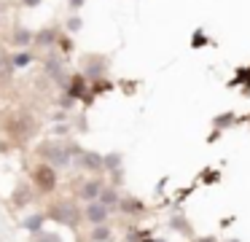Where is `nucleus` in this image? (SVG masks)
Instances as JSON below:
<instances>
[{
  "instance_id": "nucleus-1",
  "label": "nucleus",
  "mask_w": 250,
  "mask_h": 242,
  "mask_svg": "<svg viewBox=\"0 0 250 242\" xmlns=\"http://www.w3.org/2000/svg\"><path fill=\"white\" fill-rule=\"evenodd\" d=\"M83 145L78 143V140H60V137H49V140H41L38 148H35V154H38L41 161H46V164H51L54 170H70L73 159H76L78 154H81Z\"/></svg>"
},
{
  "instance_id": "nucleus-2",
  "label": "nucleus",
  "mask_w": 250,
  "mask_h": 242,
  "mask_svg": "<svg viewBox=\"0 0 250 242\" xmlns=\"http://www.w3.org/2000/svg\"><path fill=\"white\" fill-rule=\"evenodd\" d=\"M46 220H51V223H60L65 226V229H81L83 223V215H81V204L76 202V199H54V202L46 204L43 210Z\"/></svg>"
},
{
  "instance_id": "nucleus-3",
  "label": "nucleus",
  "mask_w": 250,
  "mask_h": 242,
  "mask_svg": "<svg viewBox=\"0 0 250 242\" xmlns=\"http://www.w3.org/2000/svg\"><path fill=\"white\" fill-rule=\"evenodd\" d=\"M38 132H41V121L27 110L14 113V116L6 121V134L11 137V143L24 145V143H30V140L38 137Z\"/></svg>"
},
{
  "instance_id": "nucleus-4",
  "label": "nucleus",
  "mask_w": 250,
  "mask_h": 242,
  "mask_svg": "<svg viewBox=\"0 0 250 242\" xmlns=\"http://www.w3.org/2000/svg\"><path fill=\"white\" fill-rule=\"evenodd\" d=\"M30 186L43 197H51L60 186V170L38 159V164H33V170H30Z\"/></svg>"
},
{
  "instance_id": "nucleus-5",
  "label": "nucleus",
  "mask_w": 250,
  "mask_h": 242,
  "mask_svg": "<svg viewBox=\"0 0 250 242\" xmlns=\"http://www.w3.org/2000/svg\"><path fill=\"white\" fill-rule=\"evenodd\" d=\"M108 57L105 54H83L81 57V67H78V73L83 75L86 81H97V78H105L108 75Z\"/></svg>"
},
{
  "instance_id": "nucleus-6",
  "label": "nucleus",
  "mask_w": 250,
  "mask_h": 242,
  "mask_svg": "<svg viewBox=\"0 0 250 242\" xmlns=\"http://www.w3.org/2000/svg\"><path fill=\"white\" fill-rule=\"evenodd\" d=\"M43 73L49 75V81H54L57 86H65V81H67V62H65V54H57V51H51L49 48V54H46L43 59Z\"/></svg>"
},
{
  "instance_id": "nucleus-7",
  "label": "nucleus",
  "mask_w": 250,
  "mask_h": 242,
  "mask_svg": "<svg viewBox=\"0 0 250 242\" xmlns=\"http://www.w3.org/2000/svg\"><path fill=\"white\" fill-rule=\"evenodd\" d=\"M70 167L86 172V175H103V172H105V167H103V154H100V151H89V148H81V154L73 159Z\"/></svg>"
},
{
  "instance_id": "nucleus-8",
  "label": "nucleus",
  "mask_w": 250,
  "mask_h": 242,
  "mask_svg": "<svg viewBox=\"0 0 250 242\" xmlns=\"http://www.w3.org/2000/svg\"><path fill=\"white\" fill-rule=\"evenodd\" d=\"M116 213H121V215H126V218L137 220V218H143V215H148V207H146V202H143L140 197L121 191V199H119V207H116Z\"/></svg>"
},
{
  "instance_id": "nucleus-9",
  "label": "nucleus",
  "mask_w": 250,
  "mask_h": 242,
  "mask_svg": "<svg viewBox=\"0 0 250 242\" xmlns=\"http://www.w3.org/2000/svg\"><path fill=\"white\" fill-rule=\"evenodd\" d=\"M81 215H83V220H86L89 226H94V223H108L110 220V210L105 207L103 202H97V199H92V202H83V207H81Z\"/></svg>"
},
{
  "instance_id": "nucleus-10",
  "label": "nucleus",
  "mask_w": 250,
  "mask_h": 242,
  "mask_svg": "<svg viewBox=\"0 0 250 242\" xmlns=\"http://www.w3.org/2000/svg\"><path fill=\"white\" fill-rule=\"evenodd\" d=\"M35 202V191L30 183H17V188L11 191V197H8V204H11L14 210H27L30 204Z\"/></svg>"
},
{
  "instance_id": "nucleus-11",
  "label": "nucleus",
  "mask_w": 250,
  "mask_h": 242,
  "mask_svg": "<svg viewBox=\"0 0 250 242\" xmlns=\"http://www.w3.org/2000/svg\"><path fill=\"white\" fill-rule=\"evenodd\" d=\"M103 186H105L103 175H89L86 180L78 183L76 197L81 199V202H92V199H97V197H100V188H103Z\"/></svg>"
},
{
  "instance_id": "nucleus-12",
  "label": "nucleus",
  "mask_w": 250,
  "mask_h": 242,
  "mask_svg": "<svg viewBox=\"0 0 250 242\" xmlns=\"http://www.w3.org/2000/svg\"><path fill=\"white\" fill-rule=\"evenodd\" d=\"M57 38H60V27H57V24L43 27V30L33 32V46L41 48V51H49V48L57 46Z\"/></svg>"
},
{
  "instance_id": "nucleus-13",
  "label": "nucleus",
  "mask_w": 250,
  "mask_h": 242,
  "mask_svg": "<svg viewBox=\"0 0 250 242\" xmlns=\"http://www.w3.org/2000/svg\"><path fill=\"white\" fill-rule=\"evenodd\" d=\"M86 89H89V81L83 78V75L78 73V70H76V73H70V75H67L65 86H62V91H65L67 97H73V100H78V97H81Z\"/></svg>"
},
{
  "instance_id": "nucleus-14",
  "label": "nucleus",
  "mask_w": 250,
  "mask_h": 242,
  "mask_svg": "<svg viewBox=\"0 0 250 242\" xmlns=\"http://www.w3.org/2000/svg\"><path fill=\"white\" fill-rule=\"evenodd\" d=\"M119 199H121V188H119V186H113V183H105V186L100 188L97 202H103L105 207L110 210V213H116V207H119Z\"/></svg>"
},
{
  "instance_id": "nucleus-15",
  "label": "nucleus",
  "mask_w": 250,
  "mask_h": 242,
  "mask_svg": "<svg viewBox=\"0 0 250 242\" xmlns=\"http://www.w3.org/2000/svg\"><path fill=\"white\" fill-rule=\"evenodd\" d=\"M167 226H169L172 231H178L180 237H186V240H191V237H194V226L188 223V218H186L183 213H175L172 218L167 220Z\"/></svg>"
},
{
  "instance_id": "nucleus-16",
  "label": "nucleus",
  "mask_w": 250,
  "mask_h": 242,
  "mask_svg": "<svg viewBox=\"0 0 250 242\" xmlns=\"http://www.w3.org/2000/svg\"><path fill=\"white\" fill-rule=\"evenodd\" d=\"M35 59H38V57H35L33 48H17V54H11V57H8V62H11L14 70H22V67H30Z\"/></svg>"
},
{
  "instance_id": "nucleus-17",
  "label": "nucleus",
  "mask_w": 250,
  "mask_h": 242,
  "mask_svg": "<svg viewBox=\"0 0 250 242\" xmlns=\"http://www.w3.org/2000/svg\"><path fill=\"white\" fill-rule=\"evenodd\" d=\"M89 242H113V226L110 223H94L89 226Z\"/></svg>"
},
{
  "instance_id": "nucleus-18",
  "label": "nucleus",
  "mask_w": 250,
  "mask_h": 242,
  "mask_svg": "<svg viewBox=\"0 0 250 242\" xmlns=\"http://www.w3.org/2000/svg\"><path fill=\"white\" fill-rule=\"evenodd\" d=\"M33 32L35 30L19 24L17 30L11 32V38H8V41H11V46H17V48H30V46H33Z\"/></svg>"
},
{
  "instance_id": "nucleus-19",
  "label": "nucleus",
  "mask_w": 250,
  "mask_h": 242,
  "mask_svg": "<svg viewBox=\"0 0 250 242\" xmlns=\"http://www.w3.org/2000/svg\"><path fill=\"white\" fill-rule=\"evenodd\" d=\"M22 229L27 231V234H38V231L46 229V215L43 210L41 213H27V218L22 220Z\"/></svg>"
},
{
  "instance_id": "nucleus-20",
  "label": "nucleus",
  "mask_w": 250,
  "mask_h": 242,
  "mask_svg": "<svg viewBox=\"0 0 250 242\" xmlns=\"http://www.w3.org/2000/svg\"><path fill=\"white\" fill-rule=\"evenodd\" d=\"M239 118H237V113L234 110H226V113H221V116H215L212 118V127L218 129V132H223V129H229V127H234Z\"/></svg>"
},
{
  "instance_id": "nucleus-21",
  "label": "nucleus",
  "mask_w": 250,
  "mask_h": 242,
  "mask_svg": "<svg viewBox=\"0 0 250 242\" xmlns=\"http://www.w3.org/2000/svg\"><path fill=\"white\" fill-rule=\"evenodd\" d=\"M153 229H129L126 231V242H151Z\"/></svg>"
},
{
  "instance_id": "nucleus-22",
  "label": "nucleus",
  "mask_w": 250,
  "mask_h": 242,
  "mask_svg": "<svg viewBox=\"0 0 250 242\" xmlns=\"http://www.w3.org/2000/svg\"><path fill=\"white\" fill-rule=\"evenodd\" d=\"M33 242H65L62 240L60 231H38V234H33Z\"/></svg>"
},
{
  "instance_id": "nucleus-23",
  "label": "nucleus",
  "mask_w": 250,
  "mask_h": 242,
  "mask_svg": "<svg viewBox=\"0 0 250 242\" xmlns=\"http://www.w3.org/2000/svg\"><path fill=\"white\" fill-rule=\"evenodd\" d=\"M57 46L62 48V54H73L76 43H73V38H70V35H62V32H60V38H57Z\"/></svg>"
},
{
  "instance_id": "nucleus-24",
  "label": "nucleus",
  "mask_w": 250,
  "mask_h": 242,
  "mask_svg": "<svg viewBox=\"0 0 250 242\" xmlns=\"http://www.w3.org/2000/svg\"><path fill=\"white\" fill-rule=\"evenodd\" d=\"M81 27H83V22H81V16H67V22H65V30L67 32H81Z\"/></svg>"
},
{
  "instance_id": "nucleus-25",
  "label": "nucleus",
  "mask_w": 250,
  "mask_h": 242,
  "mask_svg": "<svg viewBox=\"0 0 250 242\" xmlns=\"http://www.w3.org/2000/svg\"><path fill=\"white\" fill-rule=\"evenodd\" d=\"M76 102H78V100H73V97H67L65 91H62V97L57 100V105H60L62 110H73V108H76Z\"/></svg>"
},
{
  "instance_id": "nucleus-26",
  "label": "nucleus",
  "mask_w": 250,
  "mask_h": 242,
  "mask_svg": "<svg viewBox=\"0 0 250 242\" xmlns=\"http://www.w3.org/2000/svg\"><path fill=\"white\" fill-rule=\"evenodd\" d=\"M207 43H210V41H207V35H205L202 30H196L194 38H191V46H194V48H202V46H207Z\"/></svg>"
},
{
  "instance_id": "nucleus-27",
  "label": "nucleus",
  "mask_w": 250,
  "mask_h": 242,
  "mask_svg": "<svg viewBox=\"0 0 250 242\" xmlns=\"http://www.w3.org/2000/svg\"><path fill=\"white\" fill-rule=\"evenodd\" d=\"M237 81H248V86H245V94H250V67H242L239 70V75H237ZM237 81H234V84H237Z\"/></svg>"
},
{
  "instance_id": "nucleus-28",
  "label": "nucleus",
  "mask_w": 250,
  "mask_h": 242,
  "mask_svg": "<svg viewBox=\"0 0 250 242\" xmlns=\"http://www.w3.org/2000/svg\"><path fill=\"white\" fill-rule=\"evenodd\" d=\"M83 3H86V0H67V8H70L73 14H78V11L83 8Z\"/></svg>"
},
{
  "instance_id": "nucleus-29",
  "label": "nucleus",
  "mask_w": 250,
  "mask_h": 242,
  "mask_svg": "<svg viewBox=\"0 0 250 242\" xmlns=\"http://www.w3.org/2000/svg\"><path fill=\"white\" fill-rule=\"evenodd\" d=\"M191 240H194V242H221L215 234H202V237H196V234H194Z\"/></svg>"
},
{
  "instance_id": "nucleus-30",
  "label": "nucleus",
  "mask_w": 250,
  "mask_h": 242,
  "mask_svg": "<svg viewBox=\"0 0 250 242\" xmlns=\"http://www.w3.org/2000/svg\"><path fill=\"white\" fill-rule=\"evenodd\" d=\"M19 3H22L24 8H38V5L43 3V0H19Z\"/></svg>"
},
{
  "instance_id": "nucleus-31",
  "label": "nucleus",
  "mask_w": 250,
  "mask_h": 242,
  "mask_svg": "<svg viewBox=\"0 0 250 242\" xmlns=\"http://www.w3.org/2000/svg\"><path fill=\"white\" fill-rule=\"evenodd\" d=\"M215 180H221V172H207L205 175V183H215Z\"/></svg>"
},
{
  "instance_id": "nucleus-32",
  "label": "nucleus",
  "mask_w": 250,
  "mask_h": 242,
  "mask_svg": "<svg viewBox=\"0 0 250 242\" xmlns=\"http://www.w3.org/2000/svg\"><path fill=\"white\" fill-rule=\"evenodd\" d=\"M3 14H6V5H3V0H0V22H3Z\"/></svg>"
},
{
  "instance_id": "nucleus-33",
  "label": "nucleus",
  "mask_w": 250,
  "mask_h": 242,
  "mask_svg": "<svg viewBox=\"0 0 250 242\" xmlns=\"http://www.w3.org/2000/svg\"><path fill=\"white\" fill-rule=\"evenodd\" d=\"M151 242H167V240H162V237H153V240Z\"/></svg>"
},
{
  "instance_id": "nucleus-34",
  "label": "nucleus",
  "mask_w": 250,
  "mask_h": 242,
  "mask_svg": "<svg viewBox=\"0 0 250 242\" xmlns=\"http://www.w3.org/2000/svg\"><path fill=\"white\" fill-rule=\"evenodd\" d=\"M226 242H239V240H226Z\"/></svg>"
}]
</instances>
